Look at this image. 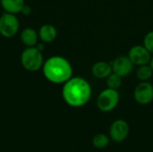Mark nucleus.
Here are the masks:
<instances>
[{"label": "nucleus", "instance_id": "f257e3e1", "mask_svg": "<svg viewBox=\"0 0 153 152\" xmlns=\"http://www.w3.org/2000/svg\"><path fill=\"white\" fill-rule=\"evenodd\" d=\"M92 90L91 84L82 77L75 76L64 83L62 97L64 101L72 108H82L91 99Z\"/></svg>", "mask_w": 153, "mask_h": 152}, {"label": "nucleus", "instance_id": "f03ea898", "mask_svg": "<svg viewBox=\"0 0 153 152\" xmlns=\"http://www.w3.org/2000/svg\"><path fill=\"white\" fill-rule=\"evenodd\" d=\"M44 77L52 83L64 84L73 77L71 63L61 56H53L44 61L42 66Z\"/></svg>", "mask_w": 153, "mask_h": 152}, {"label": "nucleus", "instance_id": "7ed1b4c3", "mask_svg": "<svg viewBox=\"0 0 153 152\" xmlns=\"http://www.w3.org/2000/svg\"><path fill=\"white\" fill-rule=\"evenodd\" d=\"M21 64L28 72H38L44 64L42 52L36 47H26L21 55Z\"/></svg>", "mask_w": 153, "mask_h": 152}, {"label": "nucleus", "instance_id": "20e7f679", "mask_svg": "<svg viewBox=\"0 0 153 152\" xmlns=\"http://www.w3.org/2000/svg\"><path fill=\"white\" fill-rule=\"evenodd\" d=\"M119 100L120 96L117 90L107 88L99 94L96 104L101 112L108 113L113 111L117 107Z\"/></svg>", "mask_w": 153, "mask_h": 152}, {"label": "nucleus", "instance_id": "39448f33", "mask_svg": "<svg viewBox=\"0 0 153 152\" xmlns=\"http://www.w3.org/2000/svg\"><path fill=\"white\" fill-rule=\"evenodd\" d=\"M19 29H20V22L16 14L4 12L0 16L1 36L6 39H11L18 33Z\"/></svg>", "mask_w": 153, "mask_h": 152}, {"label": "nucleus", "instance_id": "423d86ee", "mask_svg": "<svg viewBox=\"0 0 153 152\" xmlns=\"http://www.w3.org/2000/svg\"><path fill=\"white\" fill-rule=\"evenodd\" d=\"M130 133V126L124 119L115 120L108 131V136L110 140L115 143H121L126 140Z\"/></svg>", "mask_w": 153, "mask_h": 152}, {"label": "nucleus", "instance_id": "0eeeda50", "mask_svg": "<svg viewBox=\"0 0 153 152\" xmlns=\"http://www.w3.org/2000/svg\"><path fill=\"white\" fill-rule=\"evenodd\" d=\"M134 98L140 105H149L153 101V85L147 82H139L134 91Z\"/></svg>", "mask_w": 153, "mask_h": 152}, {"label": "nucleus", "instance_id": "6e6552de", "mask_svg": "<svg viewBox=\"0 0 153 152\" xmlns=\"http://www.w3.org/2000/svg\"><path fill=\"white\" fill-rule=\"evenodd\" d=\"M128 57L134 65H143L150 64L152 59L151 52L143 45H136L130 48Z\"/></svg>", "mask_w": 153, "mask_h": 152}, {"label": "nucleus", "instance_id": "1a4fd4ad", "mask_svg": "<svg viewBox=\"0 0 153 152\" xmlns=\"http://www.w3.org/2000/svg\"><path fill=\"white\" fill-rule=\"evenodd\" d=\"M134 64L128 57V56H120L117 57L111 64L112 66V72L120 75L121 77L128 76L133 69H134Z\"/></svg>", "mask_w": 153, "mask_h": 152}, {"label": "nucleus", "instance_id": "9d476101", "mask_svg": "<svg viewBox=\"0 0 153 152\" xmlns=\"http://www.w3.org/2000/svg\"><path fill=\"white\" fill-rule=\"evenodd\" d=\"M38 34H39V39L43 43H51L56 39L57 30L54 25L46 23L39 28Z\"/></svg>", "mask_w": 153, "mask_h": 152}, {"label": "nucleus", "instance_id": "9b49d317", "mask_svg": "<svg viewBox=\"0 0 153 152\" xmlns=\"http://www.w3.org/2000/svg\"><path fill=\"white\" fill-rule=\"evenodd\" d=\"M91 73L92 75L98 79H106L112 73L111 64L105 61H99L92 65Z\"/></svg>", "mask_w": 153, "mask_h": 152}, {"label": "nucleus", "instance_id": "f8f14e48", "mask_svg": "<svg viewBox=\"0 0 153 152\" xmlns=\"http://www.w3.org/2000/svg\"><path fill=\"white\" fill-rule=\"evenodd\" d=\"M20 39L25 47H35L38 44L39 34L33 28L28 27V28H24L22 30Z\"/></svg>", "mask_w": 153, "mask_h": 152}, {"label": "nucleus", "instance_id": "ddd939ff", "mask_svg": "<svg viewBox=\"0 0 153 152\" xmlns=\"http://www.w3.org/2000/svg\"><path fill=\"white\" fill-rule=\"evenodd\" d=\"M0 4L5 13L17 14L21 13L25 2L24 0H0Z\"/></svg>", "mask_w": 153, "mask_h": 152}, {"label": "nucleus", "instance_id": "4468645a", "mask_svg": "<svg viewBox=\"0 0 153 152\" xmlns=\"http://www.w3.org/2000/svg\"><path fill=\"white\" fill-rule=\"evenodd\" d=\"M110 138L108 135L102 133H99L97 134H95L92 138V146L97 149V150H103L106 149L109 143H110Z\"/></svg>", "mask_w": 153, "mask_h": 152}, {"label": "nucleus", "instance_id": "2eb2a0df", "mask_svg": "<svg viewBox=\"0 0 153 152\" xmlns=\"http://www.w3.org/2000/svg\"><path fill=\"white\" fill-rule=\"evenodd\" d=\"M153 74V70L152 66L147 64L143 65H140L136 72V77L141 82H147L152 78Z\"/></svg>", "mask_w": 153, "mask_h": 152}, {"label": "nucleus", "instance_id": "dca6fc26", "mask_svg": "<svg viewBox=\"0 0 153 152\" xmlns=\"http://www.w3.org/2000/svg\"><path fill=\"white\" fill-rule=\"evenodd\" d=\"M122 78L123 77H121L120 75L112 72L106 78L107 87L109 89H113V90H118L122 85Z\"/></svg>", "mask_w": 153, "mask_h": 152}, {"label": "nucleus", "instance_id": "f3484780", "mask_svg": "<svg viewBox=\"0 0 153 152\" xmlns=\"http://www.w3.org/2000/svg\"><path fill=\"white\" fill-rule=\"evenodd\" d=\"M143 46L151 52V54H153V30L148 32L144 39H143Z\"/></svg>", "mask_w": 153, "mask_h": 152}, {"label": "nucleus", "instance_id": "a211bd4d", "mask_svg": "<svg viewBox=\"0 0 153 152\" xmlns=\"http://www.w3.org/2000/svg\"><path fill=\"white\" fill-rule=\"evenodd\" d=\"M31 12H32V10H31L30 6H29V5H26V4H25V5L23 6L22 10L21 13H22V15H24V16H29V15H30V14H31Z\"/></svg>", "mask_w": 153, "mask_h": 152}, {"label": "nucleus", "instance_id": "6ab92c4d", "mask_svg": "<svg viewBox=\"0 0 153 152\" xmlns=\"http://www.w3.org/2000/svg\"><path fill=\"white\" fill-rule=\"evenodd\" d=\"M35 47H36L39 51H41V52H43L44 49H45V47H45V44H44L43 42H42V43H38Z\"/></svg>", "mask_w": 153, "mask_h": 152}, {"label": "nucleus", "instance_id": "aec40b11", "mask_svg": "<svg viewBox=\"0 0 153 152\" xmlns=\"http://www.w3.org/2000/svg\"><path fill=\"white\" fill-rule=\"evenodd\" d=\"M150 65L152 66V68L153 70V56H152V59H151V61H150Z\"/></svg>", "mask_w": 153, "mask_h": 152}]
</instances>
